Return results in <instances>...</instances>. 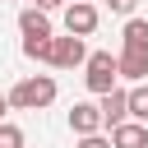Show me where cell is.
<instances>
[{
    "mask_svg": "<svg viewBox=\"0 0 148 148\" xmlns=\"http://www.w3.org/2000/svg\"><path fill=\"white\" fill-rule=\"evenodd\" d=\"M56 79L51 74H32V79H18L14 88H9V106H18V111H42V106H51L56 102Z\"/></svg>",
    "mask_w": 148,
    "mask_h": 148,
    "instance_id": "1",
    "label": "cell"
},
{
    "mask_svg": "<svg viewBox=\"0 0 148 148\" xmlns=\"http://www.w3.org/2000/svg\"><path fill=\"white\" fill-rule=\"evenodd\" d=\"M83 69H88L83 83H88V92H97V97H106V92L116 88V79H120V60H116L111 51H92Z\"/></svg>",
    "mask_w": 148,
    "mask_h": 148,
    "instance_id": "2",
    "label": "cell"
},
{
    "mask_svg": "<svg viewBox=\"0 0 148 148\" xmlns=\"http://www.w3.org/2000/svg\"><path fill=\"white\" fill-rule=\"evenodd\" d=\"M97 28V5L83 0V5H65V32L69 37H88Z\"/></svg>",
    "mask_w": 148,
    "mask_h": 148,
    "instance_id": "3",
    "label": "cell"
},
{
    "mask_svg": "<svg viewBox=\"0 0 148 148\" xmlns=\"http://www.w3.org/2000/svg\"><path fill=\"white\" fill-rule=\"evenodd\" d=\"M56 69H74V65H88V51H83V37H56V56H51Z\"/></svg>",
    "mask_w": 148,
    "mask_h": 148,
    "instance_id": "4",
    "label": "cell"
},
{
    "mask_svg": "<svg viewBox=\"0 0 148 148\" xmlns=\"http://www.w3.org/2000/svg\"><path fill=\"white\" fill-rule=\"evenodd\" d=\"M97 106H102V125H111V130L130 120V92H125V88H111Z\"/></svg>",
    "mask_w": 148,
    "mask_h": 148,
    "instance_id": "5",
    "label": "cell"
},
{
    "mask_svg": "<svg viewBox=\"0 0 148 148\" xmlns=\"http://www.w3.org/2000/svg\"><path fill=\"white\" fill-rule=\"evenodd\" d=\"M69 130H74L79 139L97 134V130H102V106H92V102H74V111H69Z\"/></svg>",
    "mask_w": 148,
    "mask_h": 148,
    "instance_id": "6",
    "label": "cell"
},
{
    "mask_svg": "<svg viewBox=\"0 0 148 148\" xmlns=\"http://www.w3.org/2000/svg\"><path fill=\"white\" fill-rule=\"evenodd\" d=\"M111 148H148V125L139 120H125L111 130Z\"/></svg>",
    "mask_w": 148,
    "mask_h": 148,
    "instance_id": "7",
    "label": "cell"
},
{
    "mask_svg": "<svg viewBox=\"0 0 148 148\" xmlns=\"http://www.w3.org/2000/svg\"><path fill=\"white\" fill-rule=\"evenodd\" d=\"M116 60H120V79H130V83H143L148 79V56L143 51H120Z\"/></svg>",
    "mask_w": 148,
    "mask_h": 148,
    "instance_id": "8",
    "label": "cell"
},
{
    "mask_svg": "<svg viewBox=\"0 0 148 148\" xmlns=\"http://www.w3.org/2000/svg\"><path fill=\"white\" fill-rule=\"evenodd\" d=\"M18 32H23V37H51V18H46L42 9L28 5V9L18 14Z\"/></svg>",
    "mask_w": 148,
    "mask_h": 148,
    "instance_id": "9",
    "label": "cell"
},
{
    "mask_svg": "<svg viewBox=\"0 0 148 148\" xmlns=\"http://www.w3.org/2000/svg\"><path fill=\"white\" fill-rule=\"evenodd\" d=\"M120 42H125V51H143L148 56V18H130L125 32H120Z\"/></svg>",
    "mask_w": 148,
    "mask_h": 148,
    "instance_id": "10",
    "label": "cell"
},
{
    "mask_svg": "<svg viewBox=\"0 0 148 148\" xmlns=\"http://www.w3.org/2000/svg\"><path fill=\"white\" fill-rule=\"evenodd\" d=\"M23 56L51 65V56H56V37H23Z\"/></svg>",
    "mask_w": 148,
    "mask_h": 148,
    "instance_id": "11",
    "label": "cell"
},
{
    "mask_svg": "<svg viewBox=\"0 0 148 148\" xmlns=\"http://www.w3.org/2000/svg\"><path fill=\"white\" fill-rule=\"evenodd\" d=\"M130 120L148 125V83H134L130 88Z\"/></svg>",
    "mask_w": 148,
    "mask_h": 148,
    "instance_id": "12",
    "label": "cell"
},
{
    "mask_svg": "<svg viewBox=\"0 0 148 148\" xmlns=\"http://www.w3.org/2000/svg\"><path fill=\"white\" fill-rule=\"evenodd\" d=\"M0 148H23V130L5 120V125H0Z\"/></svg>",
    "mask_w": 148,
    "mask_h": 148,
    "instance_id": "13",
    "label": "cell"
},
{
    "mask_svg": "<svg viewBox=\"0 0 148 148\" xmlns=\"http://www.w3.org/2000/svg\"><path fill=\"white\" fill-rule=\"evenodd\" d=\"M106 5H111V14H130V18H134V5H139V0H106Z\"/></svg>",
    "mask_w": 148,
    "mask_h": 148,
    "instance_id": "14",
    "label": "cell"
},
{
    "mask_svg": "<svg viewBox=\"0 0 148 148\" xmlns=\"http://www.w3.org/2000/svg\"><path fill=\"white\" fill-rule=\"evenodd\" d=\"M79 148H111V139H102V134H88V139H79Z\"/></svg>",
    "mask_w": 148,
    "mask_h": 148,
    "instance_id": "15",
    "label": "cell"
},
{
    "mask_svg": "<svg viewBox=\"0 0 148 148\" xmlns=\"http://www.w3.org/2000/svg\"><path fill=\"white\" fill-rule=\"evenodd\" d=\"M65 0H32V9H42V14H51V9H60Z\"/></svg>",
    "mask_w": 148,
    "mask_h": 148,
    "instance_id": "16",
    "label": "cell"
},
{
    "mask_svg": "<svg viewBox=\"0 0 148 148\" xmlns=\"http://www.w3.org/2000/svg\"><path fill=\"white\" fill-rule=\"evenodd\" d=\"M5 111H9V97H0V125H5Z\"/></svg>",
    "mask_w": 148,
    "mask_h": 148,
    "instance_id": "17",
    "label": "cell"
},
{
    "mask_svg": "<svg viewBox=\"0 0 148 148\" xmlns=\"http://www.w3.org/2000/svg\"><path fill=\"white\" fill-rule=\"evenodd\" d=\"M69 5H83V0H69Z\"/></svg>",
    "mask_w": 148,
    "mask_h": 148,
    "instance_id": "18",
    "label": "cell"
}]
</instances>
